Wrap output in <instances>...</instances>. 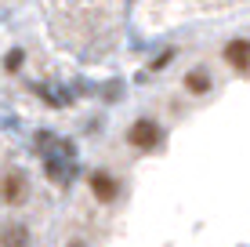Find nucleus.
I'll use <instances>...</instances> for the list:
<instances>
[{"label": "nucleus", "instance_id": "nucleus-8", "mask_svg": "<svg viewBox=\"0 0 250 247\" xmlns=\"http://www.w3.org/2000/svg\"><path fill=\"white\" fill-rule=\"evenodd\" d=\"M69 247H83V244H80V240H73V244H69Z\"/></svg>", "mask_w": 250, "mask_h": 247}, {"label": "nucleus", "instance_id": "nucleus-4", "mask_svg": "<svg viewBox=\"0 0 250 247\" xmlns=\"http://www.w3.org/2000/svg\"><path fill=\"white\" fill-rule=\"evenodd\" d=\"M0 247H29V229L25 225H7L0 233Z\"/></svg>", "mask_w": 250, "mask_h": 247}, {"label": "nucleus", "instance_id": "nucleus-6", "mask_svg": "<svg viewBox=\"0 0 250 247\" xmlns=\"http://www.w3.org/2000/svg\"><path fill=\"white\" fill-rule=\"evenodd\" d=\"M185 88H188V91H192V95H203V91H207V88H210V76H207L203 69H192V73H188V76H185Z\"/></svg>", "mask_w": 250, "mask_h": 247}, {"label": "nucleus", "instance_id": "nucleus-1", "mask_svg": "<svg viewBox=\"0 0 250 247\" xmlns=\"http://www.w3.org/2000/svg\"><path fill=\"white\" fill-rule=\"evenodd\" d=\"M127 138H131L138 149H152V146H156V142L163 138V131H160V124H156V120H134Z\"/></svg>", "mask_w": 250, "mask_h": 247}, {"label": "nucleus", "instance_id": "nucleus-3", "mask_svg": "<svg viewBox=\"0 0 250 247\" xmlns=\"http://www.w3.org/2000/svg\"><path fill=\"white\" fill-rule=\"evenodd\" d=\"M4 200L7 203H22L25 200V178L19 171H11V175L4 178Z\"/></svg>", "mask_w": 250, "mask_h": 247}, {"label": "nucleus", "instance_id": "nucleus-7", "mask_svg": "<svg viewBox=\"0 0 250 247\" xmlns=\"http://www.w3.org/2000/svg\"><path fill=\"white\" fill-rule=\"evenodd\" d=\"M4 66H7V69H19V66H22V51H11V55L4 58Z\"/></svg>", "mask_w": 250, "mask_h": 247}, {"label": "nucleus", "instance_id": "nucleus-5", "mask_svg": "<svg viewBox=\"0 0 250 247\" xmlns=\"http://www.w3.org/2000/svg\"><path fill=\"white\" fill-rule=\"evenodd\" d=\"M225 58L236 66V69H247V62H250V44H247V40H232V44L225 47Z\"/></svg>", "mask_w": 250, "mask_h": 247}, {"label": "nucleus", "instance_id": "nucleus-2", "mask_svg": "<svg viewBox=\"0 0 250 247\" xmlns=\"http://www.w3.org/2000/svg\"><path fill=\"white\" fill-rule=\"evenodd\" d=\"M91 189H94V197H98V200H116V189H120V185H116V178L113 175H105V171H94L91 175Z\"/></svg>", "mask_w": 250, "mask_h": 247}]
</instances>
